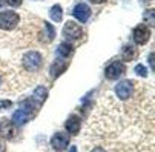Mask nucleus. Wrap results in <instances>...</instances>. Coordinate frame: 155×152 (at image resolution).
<instances>
[{
	"label": "nucleus",
	"instance_id": "obj_1",
	"mask_svg": "<svg viewBox=\"0 0 155 152\" xmlns=\"http://www.w3.org/2000/svg\"><path fill=\"white\" fill-rule=\"evenodd\" d=\"M20 21V15L14 11H2L0 12V29L11 31Z\"/></svg>",
	"mask_w": 155,
	"mask_h": 152
},
{
	"label": "nucleus",
	"instance_id": "obj_2",
	"mask_svg": "<svg viewBox=\"0 0 155 152\" xmlns=\"http://www.w3.org/2000/svg\"><path fill=\"white\" fill-rule=\"evenodd\" d=\"M41 55L37 52V51H29L23 55V60H21V63H23V68L29 72H35L40 69L41 66Z\"/></svg>",
	"mask_w": 155,
	"mask_h": 152
},
{
	"label": "nucleus",
	"instance_id": "obj_3",
	"mask_svg": "<svg viewBox=\"0 0 155 152\" xmlns=\"http://www.w3.org/2000/svg\"><path fill=\"white\" fill-rule=\"evenodd\" d=\"M63 37L66 40H80L83 37V28L80 25H77L75 21H66L64 28H63Z\"/></svg>",
	"mask_w": 155,
	"mask_h": 152
},
{
	"label": "nucleus",
	"instance_id": "obj_4",
	"mask_svg": "<svg viewBox=\"0 0 155 152\" xmlns=\"http://www.w3.org/2000/svg\"><path fill=\"white\" fill-rule=\"evenodd\" d=\"M124 72H126V66H124L123 61H112L110 64H107V68L104 69V77L107 80H117Z\"/></svg>",
	"mask_w": 155,
	"mask_h": 152
},
{
	"label": "nucleus",
	"instance_id": "obj_5",
	"mask_svg": "<svg viewBox=\"0 0 155 152\" xmlns=\"http://www.w3.org/2000/svg\"><path fill=\"white\" fill-rule=\"evenodd\" d=\"M134 92V83L130 80H121L115 84V94L120 100H127Z\"/></svg>",
	"mask_w": 155,
	"mask_h": 152
},
{
	"label": "nucleus",
	"instance_id": "obj_6",
	"mask_svg": "<svg viewBox=\"0 0 155 152\" xmlns=\"http://www.w3.org/2000/svg\"><path fill=\"white\" fill-rule=\"evenodd\" d=\"M150 38V29L146 25H138L134 29V41L137 45H144Z\"/></svg>",
	"mask_w": 155,
	"mask_h": 152
},
{
	"label": "nucleus",
	"instance_id": "obj_7",
	"mask_svg": "<svg viewBox=\"0 0 155 152\" xmlns=\"http://www.w3.org/2000/svg\"><path fill=\"white\" fill-rule=\"evenodd\" d=\"M51 146H52L55 150L63 152L66 147L69 146V137L64 135V134H61V132H57V134H54L52 138H51Z\"/></svg>",
	"mask_w": 155,
	"mask_h": 152
},
{
	"label": "nucleus",
	"instance_id": "obj_8",
	"mask_svg": "<svg viewBox=\"0 0 155 152\" xmlns=\"http://www.w3.org/2000/svg\"><path fill=\"white\" fill-rule=\"evenodd\" d=\"M72 15L81 21V23H84V21H87V18L91 17V8L87 6L86 3H78L75 5V8L72 9Z\"/></svg>",
	"mask_w": 155,
	"mask_h": 152
},
{
	"label": "nucleus",
	"instance_id": "obj_9",
	"mask_svg": "<svg viewBox=\"0 0 155 152\" xmlns=\"http://www.w3.org/2000/svg\"><path fill=\"white\" fill-rule=\"evenodd\" d=\"M64 127H66V131H68V134L71 135H75L80 132V127H81V120L78 115H71L68 120H66L64 123Z\"/></svg>",
	"mask_w": 155,
	"mask_h": 152
},
{
	"label": "nucleus",
	"instance_id": "obj_10",
	"mask_svg": "<svg viewBox=\"0 0 155 152\" xmlns=\"http://www.w3.org/2000/svg\"><path fill=\"white\" fill-rule=\"evenodd\" d=\"M68 66H69V63H68V61H64V60H55V61L51 64V69H49L51 77H52V78L60 77L66 69H68Z\"/></svg>",
	"mask_w": 155,
	"mask_h": 152
},
{
	"label": "nucleus",
	"instance_id": "obj_11",
	"mask_svg": "<svg viewBox=\"0 0 155 152\" xmlns=\"http://www.w3.org/2000/svg\"><path fill=\"white\" fill-rule=\"evenodd\" d=\"M46 97H48V91H46L45 88H43V86H38V88H35V89H34L32 100L37 103V106H41L43 103H45Z\"/></svg>",
	"mask_w": 155,
	"mask_h": 152
},
{
	"label": "nucleus",
	"instance_id": "obj_12",
	"mask_svg": "<svg viewBox=\"0 0 155 152\" xmlns=\"http://www.w3.org/2000/svg\"><path fill=\"white\" fill-rule=\"evenodd\" d=\"M29 118H31V115H29L26 111H23V109L20 107V109H18V111H15V112H14V115H12V123L20 126V124H25Z\"/></svg>",
	"mask_w": 155,
	"mask_h": 152
},
{
	"label": "nucleus",
	"instance_id": "obj_13",
	"mask_svg": "<svg viewBox=\"0 0 155 152\" xmlns=\"http://www.w3.org/2000/svg\"><path fill=\"white\" fill-rule=\"evenodd\" d=\"M0 135H3L5 138H12L15 135L14 124L9 123V121H3L2 124H0Z\"/></svg>",
	"mask_w": 155,
	"mask_h": 152
},
{
	"label": "nucleus",
	"instance_id": "obj_14",
	"mask_svg": "<svg viewBox=\"0 0 155 152\" xmlns=\"http://www.w3.org/2000/svg\"><path fill=\"white\" fill-rule=\"evenodd\" d=\"M72 52H74V48H72V45L71 43H60L58 45V48H57V54L60 55V57H69V55H72Z\"/></svg>",
	"mask_w": 155,
	"mask_h": 152
},
{
	"label": "nucleus",
	"instance_id": "obj_15",
	"mask_svg": "<svg viewBox=\"0 0 155 152\" xmlns=\"http://www.w3.org/2000/svg\"><path fill=\"white\" fill-rule=\"evenodd\" d=\"M49 17L54 21H61V18H63V9H61V6L60 5H54L51 8V11H49Z\"/></svg>",
	"mask_w": 155,
	"mask_h": 152
},
{
	"label": "nucleus",
	"instance_id": "obj_16",
	"mask_svg": "<svg viewBox=\"0 0 155 152\" xmlns=\"http://www.w3.org/2000/svg\"><path fill=\"white\" fill-rule=\"evenodd\" d=\"M135 55H137L135 48H132V46H124L123 54H121V58H123V61H130L132 58H135Z\"/></svg>",
	"mask_w": 155,
	"mask_h": 152
},
{
	"label": "nucleus",
	"instance_id": "obj_17",
	"mask_svg": "<svg viewBox=\"0 0 155 152\" xmlns=\"http://www.w3.org/2000/svg\"><path fill=\"white\" fill-rule=\"evenodd\" d=\"M45 31H46V41L49 43V41H52L54 40V37H55V29H54V26L51 25V23H48V21H46V23H45Z\"/></svg>",
	"mask_w": 155,
	"mask_h": 152
},
{
	"label": "nucleus",
	"instance_id": "obj_18",
	"mask_svg": "<svg viewBox=\"0 0 155 152\" xmlns=\"http://www.w3.org/2000/svg\"><path fill=\"white\" fill-rule=\"evenodd\" d=\"M153 14H155V12H153V9H149V11H146V12H144V21H147V23H149L150 26L155 23V21H153Z\"/></svg>",
	"mask_w": 155,
	"mask_h": 152
},
{
	"label": "nucleus",
	"instance_id": "obj_19",
	"mask_svg": "<svg viewBox=\"0 0 155 152\" xmlns=\"http://www.w3.org/2000/svg\"><path fill=\"white\" fill-rule=\"evenodd\" d=\"M135 74H138L141 77H146L147 75V69L144 68V64H137V66H135Z\"/></svg>",
	"mask_w": 155,
	"mask_h": 152
},
{
	"label": "nucleus",
	"instance_id": "obj_20",
	"mask_svg": "<svg viewBox=\"0 0 155 152\" xmlns=\"http://www.w3.org/2000/svg\"><path fill=\"white\" fill-rule=\"evenodd\" d=\"M5 2H6L9 6H14V8H17V6L21 5V0H5Z\"/></svg>",
	"mask_w": 155,
	"mask_h": 152
},
{
	"label": "nucleus",
	"instance_id": "obj_21",
	"mask_svg": "<svg viewBox=\"0 0 155 152\" xmlns=\"http://www.w3.org/2000/svg\"><path fill=\"white\" fill-rule=\"evenodd\" d=\"M8 106H11V101H9V100H6V101H0V109H3V107H8Z\"/></svg>",
	"mask_w": 155,
	"mask_h": 152
},
{
	"label": "nucleus",
	"instance_id": "obj_22",
	"mask_svg": "<svg viewBox=\"0 0 155 152\" xmlns=\"http://www.w3.org/2000/svg\"><path fill=\"white\" fill-rule=\"evenodd\" d=\"M149 64H150V69L153 71V52L149 54Z\"/></svg>",
	"mask_w": 155,
	"mask_h": 152
},
{
	"label": "nucleus",
	"instance_id": "obj_23",
	"mask_svg": "<svg viewBox=\"0 0 155 152\" xmlns=\"http://www.w3.org/2000/svg\"><path fill=\"white\" fill-rule=\"evenodd\" d=\"M91 3H97V5H100V3H104V2H107V0H89Z\"/></svg>",
	"mask_w": 155,
	"mask_h": 152
},
{
	"label": "nucleus",
	"instance_id": "obj_24",
	"mask_svg": "<svg viewBox=\"0 0 155 152\" xmlns=\"http://www.w3.org/2000/svg\"><path fill=\"white\" fill-rule=\"evenodd\" d=\"M91 152H106L104 149H101V147H95V149H92Z\"/></svg>",
	"mask_w": 155,
	"mask_h": 152
},
{
	"label": "nucleus",
	"instance_id": "obj_25",
	"mask_svg": "<svg viewBox=\"0 0 155 152\" xmlns=\"http://www.w3.org/2000/svg\"><path fill=\"white\" fill-rule=\"evenodd\" d=\"M71 152H77V147L75 146H71Z\"/></svg>",
	"mask_w": 155,
	"mask_h": 152
},
{
	"label": "nucleus",
	"instance_id": "obj_26",
	"mask_svg": "<svg viewBox=\"0 0 155 152\" xmlns=\"http://www.w3.org/2000/svg\"><path fill=\"white\" fill-rule=\"evenodd\" d=\"M0 150H2V143H0Z\"/></svg>",
	"mask_w": 155,
	"mask_h": 152
},
{
	"label": "nucleus",
	"instance_id": "obj_27",
	"mask_svg": "<svg viewBox=\"0 0 155 152\" xmlns=\"http://www.w3.org/2000/svg\"><path fill=\"white\" fill-rule=\"evenodd\" d=\"M0 6H2V0H0Z\"/></svg>",
	"mask_w": 155,
	"mask_h": 152
}]
</instances>
